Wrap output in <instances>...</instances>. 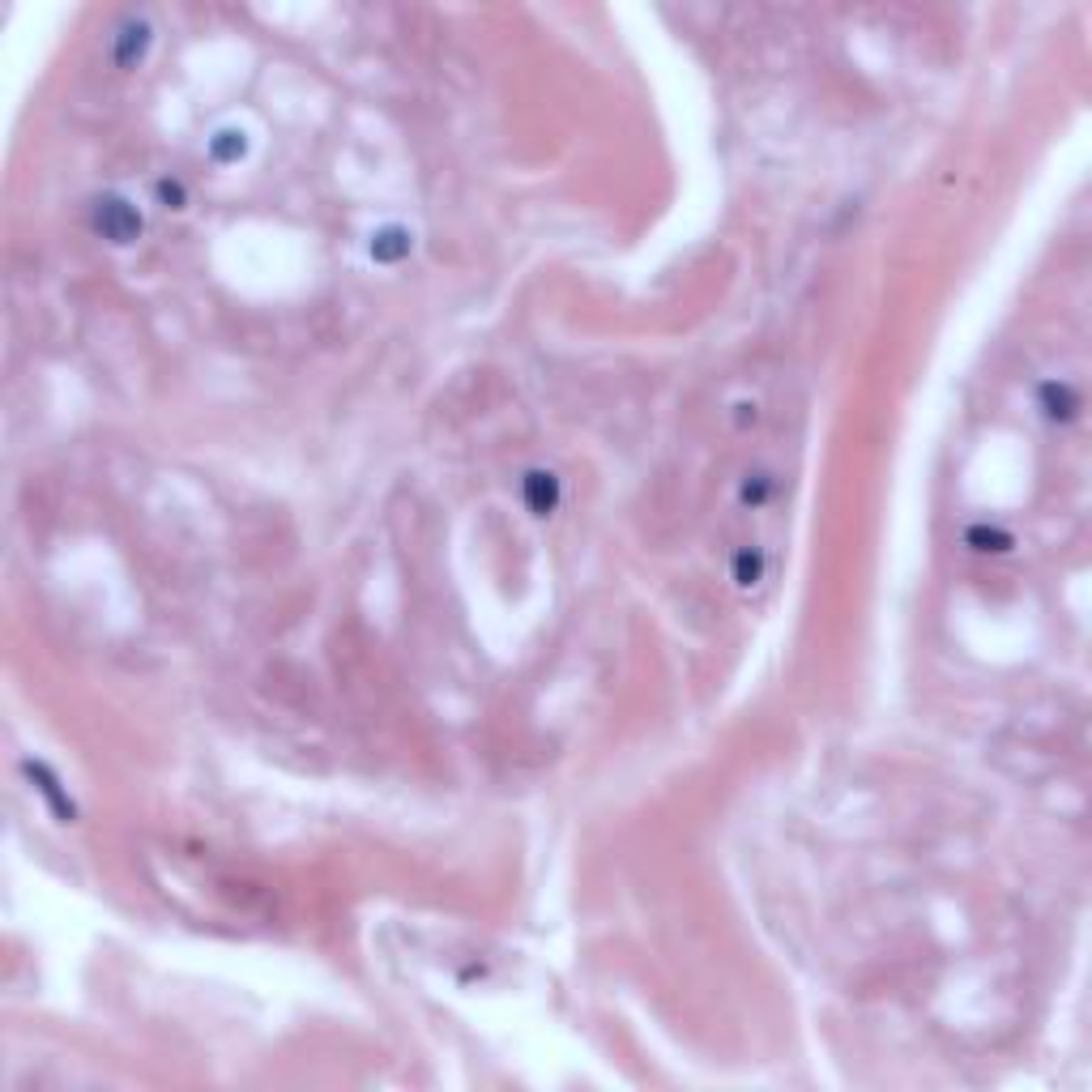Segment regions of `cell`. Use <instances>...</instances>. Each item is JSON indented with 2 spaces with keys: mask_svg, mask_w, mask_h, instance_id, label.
Returning <instances> with one entry per match:
<instances>
[{
  "mask_svg": "<svg viewBox=\"0 0 1092 1092\" xmlns=\"http://www.w3.org/2000/svg\"><path fill=\"white\" fill-rule=\"evenodd\" d=\"M99 205H103V210H99V231H103L107 239H116V244H128V239L141 231V218L128 210L124 201H99Z\"/></svg>",
  "mask_w": 1092,
  "mask_h": 1092,
  "instance_id": "1",
  "label": "cell"
},
{
  "mask_svg": "<svg viewBox=\"0 0 1092 1092\" xmlns=\"http://www.w3.org/2000/svg\"><path fill=\"white\" fill-rule=\"evenodd\" d=\"M525 500H529V508L538 512H551L555 508V500H559V478L551 474V470H529L525 474Z\"/></svg>",
  "mask_w": 1092,
  "mask_h": 1092,
  "instance_id": "2",
  "label": "cell"
},
{
  "mask_svg": "<svg viewBox=\"0 0 1092 1092\" xmlns=\"http://www.w3.org/2000/svg\"><path fill=\"white\" fill-rule=\"evenodd\" d=\"M760 572H764V559H760L756 551H751V555H747V551L738 555V568H734V581H738V585H756Z\"/></svg>",
  "mask_w": 1092,
  "mask_h": 1092,
  "instance_id": "3",
  "label": "cell"
}]
</instances>
